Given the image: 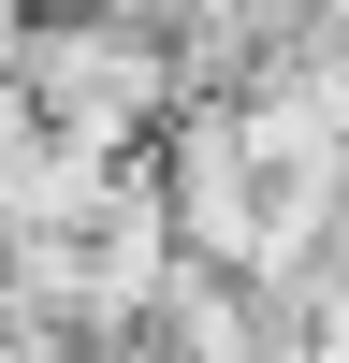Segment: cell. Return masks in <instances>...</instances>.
Masks as SVG:
<instances>
[{"mask_svg": "<svg viewBox=\"0 0 349 363\" xmlns=\"http://www.w3.org/2000/svg\"><path fill=\"white\" fill-rule=\"evenodd\" d=\"M15 87H29V116H44L58 145L145 160L204 73H189V44H174V29H145V15H102V0H44V29H29Z\"/></svg>", "mask_w": 349, "mask_h": 363, "instance_id": "6da1fadb", "label": "cell"}, {"mask_svg": "<svg viewBox=\"0 0 349 363\" xmlns=\"http://www.w3.org/2000/svg\"><path fill=\"white\" fill-rule=\"evenodd\" d=\"M291 29H306V0H174V44H189V73H204V87L262 73Z\"/></svg>", "mask_w": 349, "mask_h": 363, "instance_id": "7a4b0ae2", "label": "cell"}, {"mask_svg": "<svg viewBox=\"0 0 349 363\" xmlns=\"http://www.w3.org/2000/svg\"><path fill=\"white\" fill-rule=\"evenodd\" d=\"M291 363H349V262L306 291V306H291Z\"/></svg>", "mask_w": 349, "mask_h": 363, "instance_id": "3957f363", "label": "cell"}, {"mask_svg": "<svg viewBox=\"0 0 349 363\" xmlns=\"http://www.w3.org/2000/svg\"><path fill=\"white\" fill-rule=\"evenodd\" d=\"M29 29H44V0H0V73L29 58Z\"/></svg>", "mask_w": 349, "mask_h": 363, "instance_id": "277c9868", "label": "cell"}]
</instances>
